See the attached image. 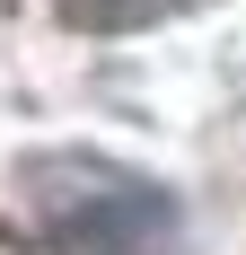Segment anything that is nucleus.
I'll use <instances>...</instances> for the list:
<instances>
[{"label":"nucleus","instance_id":"f257e3e1","mask_svg":"<svg viewBox=\"0 0 246 255\" xmlns=\"http://www.w3.org/2000/svg\"><path fill=\"white\" fill-rule=\"evenodd\" d=\"M18 185L53 255H167L176 247V194L106 150H26Z\"/></svg>","mask_w":246,"mask_h":255},{"label":"nucleus","instance_id":"f03ea898","mask_svg":"<svg viewBox=\"0 0 246 255\" xmlns=\"http://www.w3.org/2000/svg\"><path fill=\"white\" fill-rule=\"evenodd\" d=\"M185 9H202V0H115L106 35H123V26H158V18H185Z\"/></svg>","mask_w":246,"mask_h":255}]
</instances>
